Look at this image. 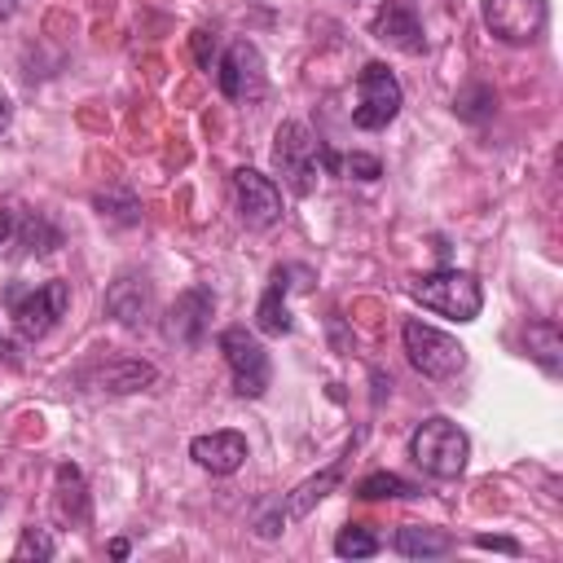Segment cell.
I'll return each instance as SVG.
<instances>
[{"label":"cell","mask_w":563,"mask_h":563,"mask_svg":"<svg viewBox=\"0 0 563 563\" xmlns=\"http://www.w3.org/2000/svg\"><path fill=\"white\" fill-rule=\"evenodd\" d=\"M9 356H13V347H9V339L0 334V361H9Z\"/></svg>","instance_id":"32"},{"label":"cell","mask_w":563,"mask_h":563,"mask_svg":"<svg viewBox=\"0 0 563 563\" xmlns=\"http://www.w3.org/2000/svg\"><path fill=\"white\" fill-rule=\"evenodd\" d=\"M523 343H528V356H532V361H537L545 374H559V352H563V339H559V325H554V321H528Z\"/></svg>","instance_id":"20"},{"label":"cell","mask_w":563,"mask_h":563,"mask_svg":"<svg viewBox=\"0 0 563 563\" xmlns=\"http://www.w3.org/2000/svg\"><path fill=\"white\" fill-rule=\"evenodd\" d=\"M13 9H18V0H0V22L13 18Z\"/></svg>","instance_id":"31"},{"label":"cell","mask_w":563,"mask_h":563,"mask_svg":"<svg viewBox=\"0 0 563 563\" xmlns=\"http://www.w3.org/2000/svg\"><path fill=\"white\" fill-rule=\"evenodd\" d=\"M405 106V92H400V79L383 66V62H365L361 75H356V106H352V123L361 132H378L387 128Z\"/></svg>","instance_id":"6"},{"label":"cell","mask_w":563,"mask_h":563,"mask_svg":"<svg viewBox=\"0 0 563 563\" xmlns=\"http://www.w3.org/2000/svg\"><path fill=\"white\" fill-rule=\"evenodd\" d=\"M233 198H238V216L251 229H268L282 220V189L273 176L255 172V167H238L233 172Z\"/></svg>","instance_id":"11"},{"label":"cell","mask_w":563,"mask_h":563,"mask_svg":"<svg viewBox=\"0 0 563 563\" xmlns=\"http://www.w3.org/2000/svg\"><path fill=\"white\" fill-rule=\"evenodd\" d=\"M479 13L501 44H537L550 22L545 0H479Z\"/></svg>","instance_id":"8"},{"label":"cell","mask_w":563,"mask_h":563,"mask_svg":"<svg viewBox=\"0 0 563 563\" xmlns=\"http://www.w3.org/2000/svg\"><path fill=\"white\" fill-rule=\"evenodd\" d=\"M369 31H374V40H383V44H391V48H400V53H422V48H427V35H422L418 13H413L409 4H396V0L374 13Z\"/></svg>","instance_id":"15"},{"label":"cell","mask_w":563,"mask_h":563,"mask_svg":"<svg viewBox=\"0 0 563 563\" xmlns=\"http://www.w3.org/2000/svg\"><path fill=\"white\" fill-rule=\"evenodd\" d=\"M409 295H413L422 308H431V312H440V317H453V321H475L479 308H484L479 282H475L471 273H462V268L422 273V277L409 282Z\"/></svg>","instance_id":"4"},{"label":"cell","mask_w":563,"mask_h":563,"mask_svg":"<svg viewBox=\"0 0 563 563\" xmlns=\"http://www.w3.org/2000/svg\"><path fill=\"white\" fill-rule=\"evenodd\" d=\"M9 321L22 339H44L70 308V286L66 282H31V286H9L4 290Z\"/></svg>","instance_id":"3"},{"label":"cell","mask_w":563,"mask_h":563,"mask_svg":"<svg viewBox=\"0 0 563 563\" xmlns=\"http://www.w3.org/2000/svg\"><path fill=\"white\" fill-rule=\"evenodd\" d=\"M339 475H343V462H334V466H325V471H317V475H308L299 488H290L268 515H260V523H255V537H264V541H273L290 519H303L334 484H339Z\"/></svg>","instance_id":"10"},{"label":"cell","mask_w":563,"mask_h":563,"mask_svg":"<svg viewBox=\"0 0 563 563\" xmlns=\"http://www.w3.org/2000/svg\"><path fill=\"white\" fill-rule=\"evenodd\" d=\"M9 238H13V216H9V211H0V246H4Z\"/></svg>","instance_id":"29"},{"label":"cell","mask_w":563,"mask_h":563,"mask_svg":"<svg viewBox=\"0 0 563 563\" xmlns=\"http://www.w3.org/2000/svg\"><path fill=\"white\" fill-rule=\"evenodd\" d=\"M409 457L431 475V479H457L471 457V440L453 418H427L409 435Z\"/></svg>","instance_id":"2"},{"label":"cell","mask_w":563,"mask_h":563,"mask_svg":"<svg viewBox=\"0 0 563 563\" xmlns=\"http://www.w3.org/2000/svg\"><path fill=\"white\" fill-rule=\"evenodd\" d=\"M334 554H339V559H369V554H378V537H374L365 523H347V528L334 537Z\"/></svg>","instance_id":"24"},{"label":"cell","mask_w":563,"mask_h":563,"mask_svg":"<svg viewBox=\"0 0 563 563\" xmlns=\"http://www.w3.org/2000/svg\"><path fill=\"white\" fill-rule=\"evenodd\" d=\"M325 167H330V172H343V176H352V180H378V176H383V163H378L374 154H330V150H325Z\"/></svg>","instance_id":"25"},{"label":"cell","mask_w":563,"mask_h":563,"mask_svg":"<svg viewBox=\"0 0 563 563\" xmlns=\"http://www.w3.org/2000/svg\"><path fill=\"white\" fill-rule=\"evenodd\" d=\"M286 277H290L286 268H277V273L268 277V290H264V299H260V308H255L260 334H286V330H290V308H286L290 282H286Z\"/></svg>","instance_id":"18"},{"label":"cell","mask_w":563,"mask_h":563,"mask_svg":"<svg viewBox=\"0 0 563 563\" xmlns=\"http://www.w3.org/2000/svg\"><path fill=\"white\" fill-rule=\"evenodd\" d=\"M211 53H216V40L207 31H194V57H198V66H211Z\"/></svg>","instance_id":"28"},{"label":"cell","mask_w":563,"mask_h":563,"mask_svg":"<svg viewBox=\"0 0 563 563\" xmlns=\"http://www.w3.org/2000/svg\"><path fill=\"white\" fill-rule=\"evenodd\" d=\"M220 352L229 361V374H233V391L246 396V400H260L268 391V378H273V365H268V352L264 343L246 330V325H229L220 334Z\"/></svg>","instance_id":"7"},{"label":"cell","mask_w":563,"mask_h":563,"mask_svg":"<svg viewBox=\"0 0 563 563\" xmlns=\"http://www.w3.org/2000/svg\"><path fill=\"white\" fill-rule=\"evenodd\" d=\"M88 378H92L101 391H110V396H128V391H145V387H154L158 369H154L150 361H136V356H114V361L97 365Z\"/></svg>","instance_id":"16"},{"label":"cell","mask_w":563,"mask_h":563,"mask_svg":"<svg viewBox=\"0 0 563 563\" xmlns=\"http://www.w3.org/2000/svg\"><path fill=\"white\" fill-rule=\"evenodd\" d=\"M106 312L128 325V330H141L150 317H154V282L145 273H119L106 290Z\"/></svg>","instance_id":"12"},{"label":"cell","mask_w":563,"mask_h":563,"mask_svg":"<svg viewBox=\"0 0 563 563\" xmlns=\"http://www.w3.org/2000/svg\"><path fill=\"white\" fill-rule=\"evenodd\" d=\"M92 207L101 211V216H110V220H119V224H136L141 220V202L132 198V194H97L92 198Z\"/></svg>","instance_id":"26"},{"label":"cell","mask_w":563,"mask_h":563,"mask_svg":"<svg viewBox=\"0 0 563 563\" xmlns=\"http://www.w3.org/2000/svg\"><path fill=\"white\" fill-rule=\"evenodd\" d=\"M396 554H405V559H440V554H449L453 550V537H444V532H435V528H396Z\"/></svg>","instance_id":"19"},{"label":"cell","mask_w":563,"mask_h":563,"mask_svg":"<svg viewBox=\"0 0 563 563\" xmlns=\"http://www.w3.org/2000/svg\"><path fill=\"white\" fill-rule=\"evenodd\" d=\"M216 84L229 101H255L264 88H268V75H264V57L251 40H233L216 66Z\"/></svg>","instance_id":"9"},{"label":"cell","mask_w":563,"mask_h":563,"mask_svg":"<svg viewBox=\"0 0 563 563\" xmlns=\"http://www.w3.org/2000/svg\"><path fill=\"white\" fill-rule=\"evenodd\" d=\"M475 545L479 550H497V554H519V541H510V537H475Z\"/></svg>","instance_id":"27"},{"label":"cell","mask_w":563,"mask_h":563,"mask_svg":"<svg viewBox=\"0 0 563 563\" xmlns=\"http://www.w3.org/2000/svg\"><path fill=\"white\" fill-rule=\"evenodd\" d=\"M211 308H216V299H211L207 286H189V290H180L176 303H172L167 317H163L167 339H172V343H198L202 330H207V321H211Z\"/></svg>","instance_id":"13"},{"label":"cell","mask_w":563,"mask_h":563,"mask_svg":"<svg viewBox=\"0 0 563 563\" xmlns=\"http://www.w3.org/2000/svg\"><path fill=\"white\" fill-rule=\"evenodd\" d=\"M53 510H57V519H62V523H70V528H84V523L92 519V501H88L84 475H79V466H70V462H62V466H57Z\"/></svg>","instance_id":"17"},{"label":"cell","mask_w":563,"mask_h":563,"mask_svg":"<svg viewBox=\"0 0 563 563\" xmlns=\"http://www.w3.org/2000/svg\"><path fill=\"white\" fill-rule=\"evenodd\" d=\"M53 554H57V541H53L48 528H35V523L22 528V537H18V545H13V559H18V563H31V559H35V563H48Z\"/></svg>","instance_id":"23"},{"label":"cell","mask_w":563,"mask_h":563,"mask_svg":"<svg viewBox=\"0 0 563 563\" xmlns=\"http://www.w3.org/2000/svg\"><path fill=\"white\" fill-rule=\"evenodd\" d=\"M13 246H18V255H48L53 246H62V233L44 216H26L13 233Z\"/></svg>","instance_id":"21"},{"label":"cell","mask_w":563,"mask_h":563,"mask_svg":"<svg viewBox=\"0 0 563 563\" xmlns=\"http://www.w3.org/2000/svg\"><path fill=\"white\" fill-rule=\"evenodd\" d=\"M321 167H325V145L312 136L308 123L299 119H286L273 136V172L282 176V185L295 194V198H308L321 180Z\"/></svg>","instance_id":"1"},{"label":"cell","mask_w":563,"mask_h":563,"mask_svg":"<svg viewBox=\"0 0 563 563\" xmlns=\"http://www.w3.org/2000/svg\"><path fill=\"white\" fill-rule=\"evenodd\" d=\"M189 457L202 471H211V475H233L246 462V435L242 431H207V435H194Z\"/></svg>","instance_id":"14"},{"label":"cell","mask_w":563,"mask_h":563,"mask_svg":"<svg viewBox=\"0 0 563 563\" xmlns=\"http://www.w3.org/2000/svg\"><path fill=\"white\" fill-rule=\"evenodd\" d=\"M400 339H405L409 365H413L422 378H431V383H449V378H457V374L466 369V347H462L453 334H444V330H435V325H427V321H418V317L405 321Z\"/></svg>","instance_id":"5"},{"label":"cell","mask_w":563,"mask_h":563,"mask_svg":"<svg viewBox=\"0 0 563 563\" xmlns=\"http://www.w3.org/2000/svg\"><path fill=\"white\" fill-rule=\"evenodd\" d=\"M9 119H13V106H9V97H4V92H0V132H4V128H9Z\"/></svg>","instance_id":"30"},{"label":"cell","mask_w":563,"mask_h":563,"mask_svg":"<svg viewBox=\"0 0 563 563\" xmlns=\"http://www.w3.org/2000/svg\"><path fill=\"white\" fill-rule=\"evenodd\" d=\"M356 497H365V501H387V497H418V484L400 479L396 471H369V475L356 484Z\"/></svg>","instance_id":"22"}]
</instances>
